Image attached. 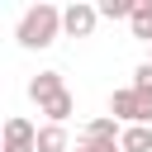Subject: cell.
Returning <instances> with one entry per match:
<instances>
[{"instance_id":"8","label":"cell","mask_w":152,"mask_h":152,"mask_svg":"<svg viewBox=\"0 0 152 152\" xmlns=\"http://www.w3.org/2000/svg\"><path fill=\"white\" fill-rule=\"evenodd\" d=\"M119 147H124V152H152V133H147V124H133V128H124Z\"/></svg>"},{"instance_id":"7","label":"cell","mask_w":152,"mask_h":152,"mask_svg":"<svg viewBox=\"0 0 152 152\" xmlns=\"http://www.w3.org/2000/svg\"><path fill=\"white\" fill-rule=\"evenodd\" d=\"M128 28H133V38L152 43V0H133V19H128Z\"/></svg>"},{"instance_id":"12","label":"cell","mask_w":152,"mask_h":152,"mask_svg":"<svg viewBox=\"0 0 152 152\" xmlns=\"http://www.w3.org/2000/svg\"><path fill=\"white\" fill-rule=\"evenodd\" d=\"M133 90H138V95H147V100H152V62H142V66H138V71H133Z\"/></svg>"},{"instance_id":"2","label":"cell","mask_w":152,"mask_h":152,"mask_svg":"<svg viewBox=\"0 0 152 152\" xmlns=\"http://www.w3.org/2000/svg\"><path fill=\"white\" fill-rule=\"evenodd\" d=\"M109 114H114L119 124H128V128H133V124H147V119H152V100H147V95H138L133 86H124V90H114V95H109Z\"/></svg>"},{"instance_id":"10","label":"cell","mask_w":152,"mask_h":152,"mask_svg":"<svg viewBox=\"0 0 152 152\" xmlns=\"http://www.w3.org/2000/svg\"><path fill=\"white\" fill-rule=\"evenodd\" d=\"M71 109H76V100H71V90H62L57 100H48V104H43V114H48V124H66V119H71Z\"/></svg>"},{"instance_id":"9","label":"cell","mask_w":152,"mask_h":152,"mask_svg":"<svg viewBox=\"0 0 152 152\" xmlns=\"http://www.w3.org/2000/svg\"><path fill=\"white\" fill-rule=\"evenodd\" d=\"M38 152H66V128L62 124H43L38 128Z\"/></svg>"},{"instance_id":"11","label":"cell","mask_w":152,"mask_h":152,"mask_svg":"<svg viewBox=\"0 0 152 152\" xmlns=\"http://www.w3.org/2000/svg\"><path fill=\"white\" fill-rule=\"evenodd\" d=\"M100 19H133V0H100Z\"/></svg>"},{"instance_id":"13","label":"cell","mask_w":152,"mask_h":152,"mask_svg":"<svg viewBox=\"0 0 152 152\" xmlns=\"http://www.w3.org/2000/svg\"><path fill=\"white\" fill-rule=\"evenodd\" d=\"M76 152H124V147H119V142H86V138H81Z\"/></svg>"},{"instance_id":"6","label":"cell","mask_w":152,"mask_h":152,"mask_svg":"<svg viewBox=\"0 0 152 152\" xmlns=\"http://www.w3.org/2000/svg\"><path fill=\"white\" fill-rule=\"evenodd\" d=\"M81 138H86V142H119L124 133H119V119H114V114H104V119H90Z\"/></svg>"},{"instance_id":"5","label":"cell","mask_w":152,"mask_h":152,"mask_svg":"<svg viewBox=\"0 0 152 152\" xmlns=\"http://www.w3.org/2000/svg\"><path fill=\"white\" fill-rule=\"evenodd\" d=\"M62 90H66V86H62V71H38V76L28 81V95L38 100V109H43L48 100H57Z\"/></svg>"},{"instance_id":"1","label":"cell","mask_w":152,"mask_h":152,"mask_svg":"<svg viewBox=\"0 0 152 152\" xmlns=\"http://www.w3.org/2000/svg\"><path fill=\"white\" fill-rule=\"evenodd\" d=\"M57 33H62V10L48 5V0H38L33 10H24L19 28H14V38L24 48H48V43H57Z\"/></svg>"},{"instance_id":"3","label":"cell","mask_w":152,"mask_h":152,"mask_svg":"<svg viewBox=\"0 0 152 152\" xmlns=\"http://www.w3.org/2000/svg\"><path fill=\"white\" fill-rule=\"evenodd\" d=\"M95 24H100V5L76 0V5H66V10H62V33H66V38H90V33H95Z\"/></svg>"},{"instance_id":"4","label":"cell","mask_w":152,"mask_h":152,"mask_svg":"<svg viewBox=\"0 0 152 152\" xmlns=\"http://www.w3.org/2000/svg\"><path fill=\"white\" fill-rule=\"evenodd\" d=\"M5 152H38V128L28 119H5Z\"/></svg>"}]
</instances>
